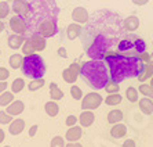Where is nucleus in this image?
I'll use <instances>...</instances> for the list:
<instances>
[{"instance_id": "nucleus-1", "label": "nucleus", "mask_w": 153, "mask_h": 147, "mask_svg": "<svg viewBox=\"0 0 153 147\" xmlns=\"http://www.w3.org/2000/svg\"><path fill=\"white\" fill-rule=\"evenodd\" d=\"M82 75L88 82L90 86L95 90L105 89L111 79L105 63L98 60H90L84 63L82 67Z\"/></svg>"}, {"instance_id": "nucleus-2", "label": "nucleus", "mask_w": 153, "mask_h": 147, "mask_svg": "<svg viewBox=\"0 0 153 147\" xmlns=\"http://www.w3.org/2000/svg\"><path fill=\"white\" fill-rule=\"evenodd\" d=\"M105 58L109 67L111 81L120 83L126 78H128V57L120 56V54H108Z\"/></svg>"}, {"instance_id": "nucleus-3", "label": "nucleus", "mask_w": 153, "mask_h": 147, "mask_svg": "<svg viewBox=\"0 0 153 147\" xmlns=\"http://www.w3.org/2000/svg\"><path fill=\"white\" fill-rule=\"evenodd\" d=\"M22 72L24 75L32 79L43 78L46 74V64L42 56L39 54H30L25 56L24 58V64H22Z\"/></svg>"}, {"instance_id": "nucleus-4", "label": "nucleus", "mask_w": 153, "mask_h": 147, "mask_svg": "<svg viewBox=\"0 0 153 147\" xmlns=\"http://www.w3.org/2000/svg\"><path fill=\"white\" fill-rule=\"evenodd\" d=\"M146 44L141 38L135 35H128L119 43V51H128V53H142L145 51Z\"/></svg>"}, {"instance_id": "nucleus-5", "label": "nucleus", "mask_w": 153, "mask_h": 147, "mask_svg": "<svg viewBox=\"0 0 153 147\" xmlns=\"http://www.w3.org/2000/svg\"><path fill=\"white\" fill-rule=\"evenodd\" d=\"M106 50H108L106 38H105L103 35H98V36H95L94 43L88 47V50H87V56H88L91 60L102 61L103 58L106 57Z\"/></svg>"}, {"instance_id": "nucleus-6", "label": "nucleus", "mask_w": 153, "mask_h": 147, "mask_svg": "<svg viewBox=\"0 0 153 147\" xmlns=\"http://www.w3.org/2000/svg\"><path fill=\"white\" fill-rule=\"evenodd\" d=\"M103 99L100 93H97V92H91V93L85 94L84 99L82 100V108L83 110H90V111H94L97 108L100 107L101 104H102Z\"/></svg>"}, {"instance_id": "nucleus-7", "label": "nucleus", "mask_w": 153, "mask_h": 147, "mask_svg": "<svg viewBox=\"0 0 153 147\" xmlns=\"http://www.w3.org/2000/svg\"><path fill=\"white\" fill-rule=\"evenodd\" d=\"M145 63L141 61L135 56H130L128 57V78H138L143 71Z\"/></svg>"}, {"instance_id": "nucleus-8", "label": "nucleus", "mask_w": 153, "mask_h": 147, "mask_svg": "<svg viewBox=\"0 0 153 147\" xmlns=\"http://www.w3.org/2000/svg\"><path fill=\"white\" fill-rule=\"evenodd\" d=\"M58 32V26L57 24H55V21H53V20H46L44 22H42L39 26V33L42 36H44V38H51V36L57 35Z\"/></svg>"}, {"instance_id": "nucleus-9", "label": "nucleus", "mask_w": 153, "mask_h": 147, "mask_svg": "<svg viewBox=\"0 0 153 147\" xmlns=\"http://www.w3.org/2000/svg\"><path fill=\"white\" fill-rule=\"evenodd\" d=\"M10 28L17 35H24V32L26 31V21L21 15H15V17L10 18Z\"/></svg>"}, {"instance_id": "nucleus-10", "label": "nucleus", "mask_w": 153, "mask_h": 147, "mask_svg": "<svg viewBox=\"0 0 153 147\" xmlns=\"http://www.w3.org/2000/svg\"><path fill=\"white\" fill-rule=\"evenodd\" d=\"M11 7H13V11L15 14L21 15V17H24L25 14L29 13V3L26 0H14Z\"/></svg>"}, {"instance_id": "nucleus-11", "label": "nucleus", "mask_w": 153, "mask_h": 147, "mask_svg": "<svg viewBox=\"0 0 153 147\" xmlns=\"http://www.w3.org/2000/svg\"><path fill=\"white\" fill-rule=\"evenodd\" d=\"M72 18L77 24H84V22L88 21V11L84 7H76L72 11Z\"/></svg>"}, {"instance_id": "nucleus-12", "label": "nucleus", "mask_w": 153, "mask_h": 147, "mask_svg": "<svg viewBox=\"0 0 153 147\" xmlns=\"http://www.w3.org/2000/svg\"><path fill=\"white\" fill-rule=\"evenodd\" d=\"M25 38L22 35H17V33H13V35L8 36L7 39V44L10 49H13V50H18L19 47L24 46V43H25Z\"/></svg>"}, {"instance_id": "nucleus-13", "label": "nucleus", "mask_w": 153, "mask_h": 147, "mask_svg": "<svg viewBox=\"0 0 153 147\" xmlns=\"http://www.w3.org/2000/svg\"><path fill=\"white\" fill-rule=\"evenodd\" d=\"M30 42H32V44H33V47H35L36 51L44 50V49H46V46H47L46 38H44V36H42L39 32L33 33V35L30 36Z\"/></svg>"}, {"instance_id": "nucleus-14", "label": "nucleus", "mask_w": 153, "mask_h": 147, "mask_svg": "<svg viewBox=\"0 0 153 147\" xmlns=\"http://www.w3.org/2000/svg\"><path fill=\"white\" fill-rule=\"evenodd\" d=\"M24 110H25V104H24V101H21V100H14L10 106H7V108H6V111H7L10 115H13V117H17V115L22 114Z\"/></svg>"}, {"instance_id": "nucleus-15", "label": "nucleus", "mask_w": 153, "mask_h": 147, "mask_svg": "<svg viewBox=\"0 0 153 147\" xmlns=\"http://www.w3.org/2000/svg\"><path fill=\"white\" fill-rule=\"evenodd\" d=\"M83 135V129H82V125H75L72 126L71 129L66 130V135H65V139L68 142H77Z\"/></svg>"}, {"instance_id": "nucleus-16", "label": "nucleus", "mask_w": 153, "mask_h": 147, "mask_svg": "<svg viewBox=\"0 0 153 147\" xmlns=\"http://www.w3.org/2000/svg\"><path fill=\"white\" fill-rule=\"evenodd\" d=\"M24 129H25V121L21 119V118L14 119V121L8 125V132H10L11 135H14V136H17V135H19V133H22V130Z\"/></svg>"}, {"instance_id": "nucleus-17", "label": "nucleus", "mask_w": 153, "mask_h": 147, "mask_svg": "<svg viewBox=\"0 0 153 147\" xmlns=\"http://www.w3.org/2000/svg\"><path fill=\"white\" fill-rule=\"evenodd\" d=\"M94 119H95V117H94L93 111H90V110H83V112L80 114V117H79L80 125L84 126V128H88V126L93 125Z\"/></svg>"}, {"instance_id": "nucleus-18", "label": "nucleus", "mask_w": 153, "mask_h": 147, "mask_svg": "<svg viewBox=\"0 0 153 147\" xmlns=\"http://www.w3.org/2000/svg\"><path fill=\"white\" fill-rule=\"evenodd\" d=\"M126 133H127V126L124 124H120V122L114 124L111 129V136L114 139H120V137L126 136Z\"/></svg>"}, {"instance_id": "nucleus-19", "label": "nucleus", "mask_w": 153, "mask_h": 147, "mask_svg": "<svg viewBox=\"0 0 153 147\" xmlns=\"http://www.w3.org/2000/svg\"><path fill=\"white\" fill-rule=\"evenodd\" d=\"M139 108L145 115H152L153 114V101L149 97H143L139 100Z\"/></svg>"}, {"instance_id": "nucleus-20", "label": "nucleus", "mask_w": 153, "mask_h": 147, "mask_svg": "<svg viewBox=\"0 0 153 147\" xmlns=\"http://www.w3.org/2000/svg\"><path fill=\"white\" fill-rule=\"evenodd\" d=\"M80 32H82V26H80V24H77V22L71 24V25L68 26V29H66V35H68L69 40L76 39V38L80 35Z\"/></svg>"}, {"instance_id": "nucleus-21", "label": "nucleus", "mask_w": 153, "mask_h": 147, "mask_svg": "<svg viewBox=\"0 0 153 147\" xmlns=\"http://www.w3.org/2000/svg\"><path fill=\"white\" fill-rule=\"evenodd\" d=\"M44 110H46V114L53 118V117H57L58 112H59V106H58L54 100H51V101H47V103L44 104Z\"/></svg>"}, {"instance_id": "nucleus-22", "label": "nucleus", "mask_w": 153, "mask_h": 147, "mask_svg": "<svg viewBox=\"0 0 153 147\" xmlns=\"http://www.w3.org/2000/svg\"><path fill=\"white\" fill-rule=\"evenodd\" d=\"M124 26H126L127 31L134 32V31L138 29V26H139V18L135 17V15H130L128 18H126L124 20Z\"/></svg>"}, {"instance_id": "nucleus-23", "label": "nucleus", "mask_w": 153, "mask_h": 147, "mask_svg": "<svg viewBox=\"0 0 153 147\" xmlns=\"http://www.w3.org/2000/svg\"><path fill=\"white\" fill-rule=\"evenodd\" d=\"M50 96H51V100L54 101L62 100V97H64V92L58 87V85L55 82H51L50 85Z\"/></svg>"}, {"instance_id": "nucleus-24", "label": "nucleus", "mask_w": 153, "mask_h": 147, "mask_svg": "<svg viewBox=\"0 0 153 147\" xmlns=\"http://www.w3.org/2000/svg\"><path fill=\"white\" fill-rule=\"evenodd\" d=\"M24 58L25 57H22L21 54H13L10 57V60H8V63H10V67L13 69H18V68H22V64H24Z\"/></svg>"}, {"instance_id": "nucleus-25", "label": "nucleus", "mask_w": 153, "mask_h": 147, "mask_svg": "<svg viewBox=\"0 0 153 147\" xmlns=\"http://www.w3.org/2000/svg\"><path fill=\"white\" fill-rule=\"evenodd\" d=\"M123 118H124V115H123V111H120V110H112V111L108 114V122L112 124V125L119 124Z\"/></svg>"}, {"instance_id": "nucleus-26", "label": "nucleus", "mask_w": 153, "mask_h": 147, "mask_svg": "<svg viewBox=\"0 0 153 147\" xmlns=\"http://www.w3.org/2000/svg\"><path fill=\"white\" fill-rule=\"evenodd\" d=\"M14 101V93L6 90L4 93L0 94V107H7Z\"/></svg>"}, {"instance_id": "nucleus-27", "label": "nucleus", "mask_w": 153, "mask_h": 147, "mask_svg": "<svg viewBox=\"0 0 153 147\" xmlns=\"http://www.w3.org/2000/svg\"><path fill=\"white\" fill-rule=\"evenodd\" d=\"M77 76H79V74H76L75 71H72L71 68H65L62 71V78H64V81L66 83H75L77 81Z\"/></svg>"}, {"instance_id": "nucleus-28", "label": "nucleus", "mask_w": 153, "mask_h": 147, "mask_svg": "<svg viewBox=\"0 0 153 147\" xmlns=\"http://www.w3.org/2000/svg\"><path fill=\"white\" fill-rule=\"evenodd\" d=\"M153 76V65L150 64V63H148V64H145V67H143V71L142 74L138 76L139 82H145V81H148L149 78H152Z\"/></svg>"}, {"instance_id": "nucleus-29", "label": "nucleus", "mask_w": 153, "mask_h": 147, "mask_svg": "<svg viewBox=\"0 0 153 147\" xmlns=\"http://www.w3.org/2000/svg\"><path fill=\"white\" fill-rule=\"evenodd\" d=\"M44 86V78H39V79H32L28 85L29 92H35V90H39Z\"/></svg>"}, {"instance_id": "nucleus-30", "label": "nucleus", "mask_w": 153, "mask_h": 147, "mask_svg": "<svg viewBox=\"0 0 153 147\" xmlns=\"http://www.w3.org/2000/svg\"><path fill=\"white\" fill-rule=\"evenodd\" d=\"M126 97H127L128 101H131V103H137V101H138V89L130 86L127 90H126Z\"/></svg>"}, {"instance_id": "nucleus-31", "label": "nucleus", "mask_w": 153, "mask_h": 147, "mask_svg": "<svg viewBox=\"0 0 153 147\" xmlns=\"http://www.w3.org/2000/svg\"><path fill=\"white\" fill-rule=\"evenodd\" d=\"M24 87H25V81L22 78H17L14 82L11 83V92L13 93H19Z\"/></svg>"}, {"instance_id": "nucleus-32", "label": "nucleus", "mask_w": 153, "mask_h": 147, "mask_svg": "<svg viewBox=\"0 0 153 147\" xmlns=\"http://www.w3.org/2000/svg\"><path fill=\"white\" fill-rule=\"evenodd\" d=\"M121 100H123V97H121L120 94L113 93V94H109V96L106 97L105 103H106V106H117V104L121 103Z\"/></svg>"}, {"instance_id": "nucleus-33", "label": "nucleus", "mask_w": 153, "mask_h": 147, "mask_svg": "<svg viewBox=\"0 0 153 147\" xmlns=\"http://www.w3.org/2000/svg\"><path fill=\"white\" fill-rule=\"evenodd\" d=\"M105 90H106V93L109 94H113V93H119L120 92V85L116 82H113V81H111L109 79V82H108V85L105 86Z\"/></svg>"}, {"instance_id": "nucleus-34", "label": "nucleus", "mask_w": 153, "mask_h": 147, "mask_svg": "<svg viewBox=\"0 0 153 147\" xmlns=\"http://www.w3.org/2000/svg\"><path fill=\"white\" fill-rule=\"evenodd\" d=\"M22 51H24V54L25 56H30V54H35V47H33L32 42H30V38L29 39L25 40V43H24V46H22Z\"/></svg>"}, {"instance_id": "nucleus-35", "label": "nucleus", "mask_w": 153, "mask_h": 147, "mask_svg": "<svg viewBox=\"0 0 153 147\" xmlns=\"http://www.w3.org/2000/svg\"><path fill=\"white\" fill-rule=\"evenodd\" d=\"M13 121H14V119H13V115H10L6 110H4V111H0V124H1V125H7V124L10 125Z\"/></svg>"}, {"instance_id": "nucleus-36", "label": "nucleus", "mask_w": 153, "mask_h": 147, "mask_svg": "<svg viewBox=\"0 0 153 147\" xmlns=\"http://www.w3.org/2000/svg\"><path fill=\"white\" fill-rule=\"evenodd\" d=\"M139 93H142L149 99H153V87L150 85H139Z\"/></svg>"}, {"instance_id": "nucleus-37", "label": "nucleus", "mask_w": 153, "mask_h": 147, "mask_svg": "<svg viewBox=\"0 0 153 147\" xmlns=\"http://www.w3.org/2000/svg\"><path fill=\"white\" fill-rule=\"evenodd\" d=\"M10 13V6H8V2H0V20L1 18H6Z\"/></svg>"}, {"instance_id": "nucleus-38", "label": "nucleus", "mask_w": 153, "mask_h": 147, "mask_svg": "<svg viewBox=\"0 0 153 147\" xmlns=\"http://www.w3.org/2000/svg\"><path fill=\"white\" fill-rule=\"evenodd\" d=\"M65 139L62 136H54L51 139V143H50V147H65Z\"/></svg>"}, {"instance_id": "nucleus-39", "label": "nucleus", "mask_w": 153, "mask_h": 147, "mask_svg": "<svg viewBox=\"0 0 153 147\" xmlns=\"http://www.w3.org/2000/svg\"><path fill=\"white\" fill-rule=\"evenodd\" d=\"M71 94L75 100H83V92L79 86H75V85H73V86L71 87Z\"/></svg>"}, {"instance_id": "nucleus-40", "label": "nucleus", "mask_w": 153, "mask_h": 147, "mask_svg": "<svg viewBox=\"0 0 153 147\" xmlns=\"http://www.w3.org/2000/svg\"><path fill=\"white\" fill-rule=\"evenodd\" d=\"M137 57L139 58L141 61H143L145 64H148V63H150V54L148 53V51H142V53H139Z\"/></svg>"}, {"instance_id": "nucleus-41", "label": "nucleus", "mask_w": 153, "mask_h": 147, "mask_svg": "<svg viewBox=\"0 0 153 147\" xmlns=\"http://www.w3.org/2000/svg\"><path fill=\"white\" fill-rule=\"evenodd\" d=\"M10 76V71L4 67H0V81H7Z\"/></svg>"}, {"instance_id": "nucleus-42", "label": "nucleus", "mask_w": 153, "mask_h": 147, "mask_svg": "<svg viewBox=\"0 0 153 147\" xmlns=\"http://www.w3.org/2000/svg\"><path fill=\"white\" fill-rule=\"evenodd\" d=\"M77 119L79 118H76L75 115H69L68 118H66V122H65V124H66V126L72 128V126H75L76 124H77Z\"/></svg>"}, {"instance_id": "nucleus-43", "label": "nucleus", "mask_w": 153, "mask_h": 147, "mask_svg": "<svg viewBox=\"0 0 153 147\" xmlns=\"http://www.w3.org/2000/svg\"><path fill=\"white\" fill-rule=\"evenodd\" d=\"M123 147H137V144H135V142H134L132 139H127V140H124Z\"/></svg>"}, {"instance_id": "nucleus-44", "label": "nucleus", "mask_w": 153, "mask_h": 147, "mask_svg": "<svg viewBox=\"0 0 153 147\" xmlns=\"http://www.w3.org/2000/svg\"><path fill=\"white\" fill-rule=\"evenodd\" d=\"M37 129H39V126H37V125H32V126H30V128H29V136H30V137L35 136L36 133H37Z\"/></svg>"}, {"instance_id": "nucleus-45", "label": "nucleus", "mask_w": 153, "mask_h": 147, "mask_svg": "<svg viewBox=\"0 0 153 147\" xmlns=\"http://www.w3.org/2000/svg\"><path fill=\"white\" fill-rule=\"evenodd\" d=\"M7 90V82L6 81H0V94L4 93Z\"/></svg>"}, {"instance_id": "nucleus-46", "label": "nucleus", "mask_w": 153, "mask_h": 147, "mask_svg": "<svg viewBox=\"0 0 153 147\" xmlns=\"http://www.w3.org/2000/svg\"><path fill=\"white\" fill-rule=\"evenodd\" d=\"M58 54H59L62 58H68V53L65 50V47H59V49H58Z\"/></svg>"}, {"instance_id": "nucleus-47", "label": "nucleus", "mask_w": 153, "mask_h": 147, "mask_svg": "<svg viewBox=\"0 0 153 147\" xmlns=\"http://www.w3.org/2000/svg\"><path fill=\"white\" fill-rule=\"evenodd\" d=\"M149 0H132V3L137 4V6H145Z\"/></svg>"}, {"instance_id": "nucleus-48", "label": "nucleus", "mask_w": 153, "mask_h": 147, "mask_svg": "<svg viewBox=\"0 0 153 147\" xmlns=\"http://www.w3.org/2000/svg\"><path fill=\"white\" fill-rule=\"evenodd\" d=\"M65 147H83V146L79 143V142H69V143L66 144Z\"/></svg>"}, {"instance_id": "nucleus-49", "label": "nucleus", "mask_w": 153, "mask_h": 147, "mask_svg": "<svg viewBox=\"0 0 153 147\" xmlns=\"http://www.w3.org/2000/svg\"><path fill=\"white\" fill-rule=\"evenodd\" d=\"M4 136H6V135H4L3 129H0V143H1V142L4 140Z\"/></svg>"}, {"instance_id": "nucleus-50", "label": "nucleus", "mask_w": 153, "mask_h": 147, "mask_svg": "<svg viewBox=\"0 0 153 147\" xmlns=\"http://www.w3.org/2000/svg\"><path fill=\"white\" fill-rule=\"evenodd\" d=\"M3 31H4V24H3V21L0 20V33L3 32Z\"/></svg>"}, {"instance_id": "nucleus-51", "label": "nucleus", "mask_w": 153, "mask_h": 147, "mask_svg": "<svg viewBox=\"0 0 153 147\" xmlns=\"http://www.w3.org/2000/svg\"><path fill=\"white\" fill-rule=\"evenodd\" d=\"M150 64H152V65H153V53H152V54H150Z\"/></svg>"}, {"instance_id": "nucleus-52", "label": "nucleus", "mask_w": 153, "mask_h": 147, "mask_svg": "<svg viewBox=\"0 0 153 147\" xmlns=\"http://www.w3.org/2000/svg\"><path fill=\"white\" fill-rule=\"evenodd\" d=\"M150 86L153 87V76H152V78H150Z\"/></svg>"}, {"instance_id": "nucleus-53", "label": "nucleus", "mask_w": 153, "mask_h": 147, "mask_svg": "<svg viewBox=\"0 0 153 147\" xmlns=\"http://www.w3.org/2000/svg\"><path fill=\"white\" fill-rule=\"evenodd\" d=\"M6 2H14V0H6Z\"/></svg>"}, {"instance_id": "nucleus-54", "label": "nucleus", "mask_w": 153, "mask_h": 147, "mask_svg": "<svg viewBox=\"0 0 153 147\" xmlns=\"http://www.w3.org/2000/svg\"><path fill=\"white\" fill-rule=\"evenodd\" d=\"M4 147H11V146H4Z\"/></svg>"}, {"instance_id": "nucleus-55", "label": "nucleus", "mask_w": 153, "mask_h": 147, "mask_svg": "<svg viewBox=\"0 0 153 147\" xmlns=\"http://www.w3.org/2000/svg\"><path fill=\"white\" fill-rule=\"evenodd\" d=\"M0 53H1V51H0Z\"/></svg>"}, {"instance_id": "nucleus-56", "label": "nucleus", "mask_w": 153, "mask_h": 147, "mask_svg": "<svg viewBox=\"0 0 153 147\" xmlns=\"http://www.w3.org/2000/svg\"><path fill=\"white\" fill-rule=\"evenodd\" d=\"M152 43H153V42H152Z\"/></svg>"}]
</instances>
